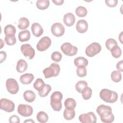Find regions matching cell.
I'll use <instances>...</instances> for the list:
<instances>
[{
	"instance_id": "13",
	"label": "cell",
	"mask_w": 123,
	"mask_h": 123,
	"mask_svg": "<svg viewBox=\"0 0 123 123\" xmlns=\"http://www.w3.org/2000/svg\"><path fill=\"white\" fill-rule=\"evenodd\" d=\"M51 32L54 36L57 37H60L64 34L65 28L64 26L61 23H55L51 26Z\"/></svg>"
},
{
	"instance_id": "18",
	"label": "cell",
	"mask_w": 123,
	"mask_h": 123,
	"mask_svg": "<svg viewBox=\"0 0 123 123\" xmlns=\"http://www.w3.org/2000/svg\"><path fill=\"white\" fill-rule=\"evenodd\" d=\"M34 78V76L32 74H25L22 75L20 77V82L24 85L30 84Z\"/></svg>"
},
{
	"instance_id": "39",
	"label": "cell",
	"mask_w": 123,
	"mask_h": 123,
	"mask_svg": "<svg viewBox=\"0 0 123 123\" xmlns=\"http://www.w3.org/2000/svg\"><path fill=\"white\" fill-rule=\"evenodd\" d=\"M117 0H106L105 3L109 7H115L118 4Z\"/></svg>"
},
{
	"instance_id": "26",
	"label": "cell",
	"mask_w": 123,
	"mask_h": 123,
	"mask_svg": "<svg viewBox=\"0 0 123 123\" xmlns=\"http://www.w3.org/2000/svg\"><path fill=\"white\" fill-rule=\"evenodd\" d=\"M37 121L41 123H45L48 121L49 117L46 112L43 111H40L37 115Z\"/></svg>"
},
{
	"instance_id": "15",
	"label": "cell",
	"mask_w": 123,
	"mask_h": 123,
	"mask_svg": "<svg viewBox=\"0 0 123 123\" xmlns=\"http://www.w3.org/2000/svg\"><path fill=\"white\" fill-rule=\"evenodd\" d=\"M75 16L72 13H67L63 16L64 24L67 26L70 27L73 26L75 23Z\"/></svg>"
},
{
	"instance_id": "3",
	"label": "cell",
	"mask_w": 123,
	"mask_h": 123,
	"mask_svg": "<svg viewBox=\"0 0 123 123\" xmlns=\"http://www.w3.org/2000/svg\"><path fill=\"white\" fill-rule=\"evenodd\" d=\"M62 94L60 91L54 92L50 96V105L54 111H60L62 108Z\"/></svg>"
},
{
	"instance_id": "33",
	"label": "cell",
	"mask_w": 123,
	"mask_h": 123,
	"mask_svg": "<svg viewBox=\"0 0 123 123\" xmlns=\"http://www.w3.org/2000/svg\"><path fill=\"white\" fill-rule=\"evenodd\" d=\"M110 51L112 56L115 58H118L122 55V50L118 45L114 46Z\"/></svg>"
},
{
	"instance_id": "43",
	"label": "cell",
	"mask_w": 123,
	"mask_h": 123,
	"mask_svg": "<svg viewBox=\"0 0 123 123\" xmlns=\"http://www.w3.org/2000/svg\"><path fill=\"white\" fill-rule=\"evenodd\" d=\"M52 1L56 5H62L64 2L63 0H52Z\"/></svg>"
},
{
	"instance_id": "40",
	"label": "cell",
	"mask_w": 123,
	"mask_h": 123,
	"mask_svg": "<svg viewBox=\"0 0 123 123\" xmlns=\"http://www.w3.org/2000/svg\"><path fill=\"white\" fill-rule=\"evenodd\" d=\"M10 123H20V118L16 115L11 116L9 119Z\"/></svg>"
},
{
	"instance_id": "19",
	"label": "cell",
	"mask_w": 123,
	"mask_h": 123,
	"mask_svg": "<svg viewBox=\"0 0 123 123\" xmlns=\"http://www.w3.org/2000/svg\"><path fill=\"white\" fill-rule=\"evenodd\" d=\"M27 66V63L25 62V60L23 59H20L17 62L16 69L18 73H22L26 70Z\"/></svg>"
},
{
	"instance_id": "25",
	"label": "cell",
	"mask_w": 123,
	"mask_h": 123,
	"mask_svg": "<svg viewBox=\"0 0 123 123\" xmlns=\"http://www.w3.org/2000/svg\"><path fill=\"white\" fill-rule=\"evenodd\" d=\"M49 5V0H37L36 2V6L39 10L47 9Z\"/></svg>"
},
{
	"instance_id": "20",
	"label": "cell",
	"mask_w": 123,
	"mask_h": 123,
	"mask_svg": "<svg viewBox=\"0 0 123 123\" xmlns=\"http://www.w3.org/2000/svg\"><path fill=\"white\" fill-rule=\"evenodd\" d=\"M24 98L25 100L28 102H33L36 98V95L35 93L32 90H26L24 93Z\"/></svg>"
},
{
	"instance_id": "2",
	"label": "cell",
	"mask_w": 123,
	"mask_h": 123,
	"mask_svg": "<svg viewBox=\"0 0 123 123\" xmlns=\"http://www.w3.org/2000/svg\"><path fill=\"white\" fill-rule=\"evenodd\" d=\"M118 94L113 91L103 89L99 93V97L103 101L110 103L115 102L118 99Z\"/></svg>"
},
{
	"instance_id": "32",
	"label": "cell",
	"mask_w": 123,
	"mask_h": 123,
	"mask_svg": "<svg viewBox=\"0 0 123 123\" xmlns=\"http://www.w3.org/2000/svg\"><path fill=\"white\" fill-rule=\"evenodd\" d=\"M51 90V86L49 84H46L43 89L40 91L38 92V93L40 97H45L48 96L49 92Z\"/></svg>"
},
{
	"instance_id": "4",
	"label": "cell",
	"mask_w": 123,
	"mask_h": 123,
	"mask_svg": "<svg viewBox=\"0 0 123 123\" xmlns=\"http://www.w3.org/2000/svg\"><path fill=\"white\" fill-rule=\"evenodd\" d=\"M60 72V65L56 63H52L50 65L43 71L45 78L55 77L59 75Z\"/></svg>"
},
{
	"instance_id": "28",
	"label": "cell",
	"mask_w": 123,
	"mask_h": 123,
	"mask_svg": "<svg viewBox=\"0 0 123 123\" xmlns=\"http://www.w3.org/2000/svg\"><path fill=\"white\" fill-rule=\"evenodd\" d=\"M111 80L116 83L120 82L122 79V74L121 72L119 70L113 71L111 74Z\"/></svg>"
},
{
	"instance_id": "21",
	"label": "cell",
	"mask_w": 123,
	"mask_h": 123,
	"mask_svg": "<svg viewBox=\"0 0 123 123\" xmlns=\"http://www.w3.org/2000/svg\"><path fill=\"white\" fill-rule=\"evenodd\" d=\"M30 38V33L29 30H25L21 31L18 34V38L21 42L28 41Z\"/></svg>"
},
{
	"instance_id": "31",
	"label": "cell",
	"mask_w": 123,
	"mask_h": 123,
	"mask_svg": "<svg viewBox=\"0 0 123 123\" xmlns=\"http://www.w3.org/2000/svg\"><path fill=\"white\" fill-rule=\"evenodd\" d=\"M92 93V90L91 88L88 86L86 87L81 92L83 98L85 100H88L91 97Z\"/></svg>"
},
{
	"instance_id": "12",
	"label": "cell",
	"mask_w": 123,
	"mask_h": 123,
	"mask_svg": "<svg viewBox=\"0 0 123 123\" xmlns=\"http://www.w3.org/2000/svg\"><path fill=\"white\" fill-rule=\"evenodd\" d=\"M79 120L82 123H95L97 122V117L93 112H89L80 115Z\"/></svg>"
},
{
	"instance_id": "38",
	"label": "cell",
	"mask_w": 123,
	"mask_h": 123,
	"mask_svg": "<svg viewBox=\"0 0 123 123\" xmlns=\"http://www.w3.org/2000/svg\"><path fill=\"white\" fill-rule=\"evenodd\" d=\"M4 40L7 45L12 46L14 45L16 42V39L15 37H5Z\"/></svg>"
},
{
	"instance_id": "24",
	"label": "cell",
	"mask_w": 123,
	"mask_h": 123,
	"mask_svg": "<svg viewBox=\"0 0 123 123\" xmlns=\"http://www.w3.org/2000/svg\"><path fill=\"white\" fill-rule=\"evenodd\" d=\"M74 64L76 67L80 66H85L86 67L88 65V61L83 57H78L74 60Z\"/></svg>"
},
{
	"instance_id": "1",
	"label": "cell",
	"mask_w": 123,
	"mask_h": 123,
	"mask_svg": "<svg viewBox=\"0 0 123 123\" xmlns=\"http://www.w3.org/2000/svg\"><path fill=\"white\" fill-rule=\"evenodd\" d=\"M96 111L102 122L111 123L114 121V116L112 113V109L110 106L103 104L100 105L97 107Z\"/></svg>"
},
{
	"instance_id": "8",
	"label": "cell",
	"mask_w": 123,
	"mask_h": 123,
	"mask_svg": "<svg viewBox=\"0 0 123 123\" xmlns=\"http://www.w3.org/2000/svg\"><path fill=\"white\" fill-rule=\"evenodd\" d=\"M20 49L23 54L28 59L31 60L35 56V49L29 44L22 45Z\"/></svg>"
},
{
	"instance_id": "42",
	"label": "cell",
	"mask_w": 123,
	"mask_h": 123,
	"mask_svg": "<svg viewBox=\"0 0 123 123\" xmlns=\"http://www.w3.org/2000/svg\"><path fill=\"white\" fill-rule=\"evenodd\" d=\"M123 61L121 60L120 62H118V63L116 64V68L118 69V70L120 71V72L123 71Z\"/></svg>"
},
{
	"instance_id": "35",
	"label": "cell",
	"mask_w": 123,
	"mask_h": 123,
	"mask_svg": "<svg viewBox=\"0 0 123 123\" xmlns=\"http://www.w3.org/2000/svg\"><path fill=\"white\" fill-rule=\"evenodd\" d=\"M86 69L85 66H80L77 67L76 69V74L80 77H83L86 75Z\"/></svg>"
},
{
	"instance_id": "45",
	"label": "cell",
	"mask_w": 123,
	"mask_h": 123,
	"mask_svg": "<svg viewBox=\"0 0 123 123\" xmlns=\"http://www.w3.org/2000/svg\"><path fill=\"white\" fill-rule=\"evenodd\" d=\"M26 122H32V123H34V121L33 120H32V119H29V120H25L24 121V123H26Z\"/></svg>"
},
{
	"instance_id": "30",
	"label": "cell",
	"mask_w": 123,
	"mask_h": 123,
	"mask_svg": "<svg viewBox=\"0 0 123 123\" xmlns=\"http://www.w3.org/2000/svg\"><path fill=\"white\" fill-rule=\"evenodd\" d=\"M75 13L78 17H83L86 15L87 13V11L85 7L80 6L76 8Z\"/></svg>"
},
{
	"instance_id": "9",
	"label": "cell",
	"mask_w": 123,
	"mask_h": 123,
	"mask_svg": "<svg viewBox=\"0 0 123 123\" xmlns=\"http://www.w3.org/2000/svg\"><path fill=\"white\" fill-rule=\"evenodd\" d=\"M51 44L50 38L47 36H45L41 38L37 43V49L38 51H44L50 46Z\"/></svg>"
},
{
	"instance_id": "22",
	"label": "cell",
	"mask_w": 123,
	"mask_h": 123,
	"mask_svg": "<svg viewBox=\"0 0 123 123\" xmlns=\"http://www.w3.org/2000/svg\"><path fill=\"white\" fill-rule=\"evenodd\" d=\"M29 25V21L25 17H21L19 20L18 27L21 30H24L28 27Z\"/></svg>"
},
{
	"instance_id": "36",
	"label": "cell",
	"mask_w": 123,
	"mask_h": 123,
	"mask_svg": "<svg viewBox=\"0 0 123 123\" xmlns=\"http://www.w3.org/2000/svg\"><path fill=\"white\" fill-rule=\"evenodd\" d=\"M116 45H118L117 42L115 39L113 38H109L106 40L105 42L106 47L109 50H111L114 46Z\"/></svg>"
},
{
	"instance_id": "44",
	"label": "cell",
	"mask_w": 123,
	"mask_h": 123,
	"mask_svg": "<svg viewBox=\"0 0 123 123\" xmlns=\"http://www.w3.org/2000/svg\"><path fill=\"white\" fill-rule=\"evenodd\" d=\"M119 40H120V41L122 44L123 43V32H122L119 36Z\"/></svg>"
},
{
	"instance_id": "34",
	"label": "cell",
	"mask_w": 123,
	"mask_h": 123,
	"mask_svg": "<svg viewBox=\"0 0 123 123\" xmlns=\"http://www.w3.org/2000/svg\"><path fill=\"white\" fill-rule=\"evenodd\" d=\"M87 83L83 80L79 81L77 82L75 85V89L76 91L78 92L81 93L83 90L86 86H87Z\"/></svg>"
},
{
	"instance_id": "41",
	"label": "cell",
	"mask_w": 123,
	"mask_h": 123,
	"mask_svg": "<svg viewBox=\"0 0 123 123\" xmlns=\"http://www.w3.org/2000/svg\"><path fill=\"white\" fill-rule=\"evenodd\" d=\"M0 63H2L3 62H4L7 57V54L5 51H1L0 52Z\"/></svg>"
},
{
	"instance_id": "5",
	"label": "cell",
	"mask_w": 123,
	"mask_h": 123,
	"mask_svg": "<svg viewBox=\"0 0 123 123\" xmlns=\"http://www.w3.org/2000/svg\"><path fill=\"white\" fill-rule=\"evenodd\" d=\"M101 49V47L99 43L93 42L86 48L85 53L87 56L92 57L99 53Z\"/></svg>"
},
{
	"instance_id": "10",
	"label": "cell",
	"mask_w": 123,
	"mask_h": 123,
	"mask_svg": "<svg viewBox=\"0 0 123 123\" xmlns=\"http://www.w3.org/2000/svg\"><path fill=\"white\" fill-rule=\"evenodd\" d=\"M0 109L3 110L7 112H12L15 108V105L14 103L7 98H1L0 101Z\"/></svg>"
},
{
	"instance_id": "7",
	"label": "cell",
	"mask_w": 123,
	"mask_h": 123,
	"mask_svg": "<svg viewBox=\"0 0 123 123\" xmlns=\"http://www.w3.org/2000/svg\"><path fill=\"white\" fill-rule=\"evenodd\" d=\"M6 86L7 91L12 94H16L19 91L18 84L13 78H9L6 80Z\"/></svg>"
},
{
	"instance_id": "14",
	"label": "cell",
	"mask_w": 123,
	"mask_h": 123,
	"mask_svg": "<svg viewBox=\"0 0 123 123\" xmlns=\"http://www.w3.org/2000/svg\"><path fill=\"white\" fill-rule=\"evenodd\" d=\"M31 30L33 35L36 37H39L43 33V29L42 27L37 23H34L32 24L31 26Z\"/></svg>"
},
{
	"instance_id": "16",
	"label": "cell",
	"mask_w": 123,
	"mask_h": 123,
	"mask_svg": "<svg viewBox=\"0 0 123 123\" xmlns=\"http://www.w3.org/2000/svg\"><path fill=\"white\" fill-rule=\"evenodd\" d=\"M76 29L80 33H85L88 29V24L85 20H79L76 25Z\"/></svg>"
},
{
	"instance_id": "37",
	"label": "cell",
	"mask_w": 123,
	"mask_h": 123,
	"mask_svg": "<svg viewBox=\"0 0 123 123\" xmlns=\"http://www.w3.org/2000/svg\"><path fill=\"white\" fill-rule=\"evenodd\" d=\"M51 58L52 61L56 62H59L62 59V55L59 51H54L51 54Z\"/></svg>"
},
{
	"instance_id": "27",
	"label": "cell",
	"mask_w": 123,
	"mask_h": 123,
	"mask_svg": "<svg viewBox=\"0 0 123 123\" xmlns=\"http://www.w3.org/2000/svg\"><path fill=\"white\" fill-rule=\"evenodd\" d=\"M75 111L74 110L65 109L63 111V117L66 120H71L75 117Z\"/></svg>"
},
{
	"instance_id": "11",
	"label": "cell",
	"mask_w": 123,
	"mask_h": 123,
	"mask_svg": "<svg viewBox=\"0 0 123 123\" xmlns=\"http://www.w3.org/2000/svg\"><path fill=\"white\" fill-rule=\"evenodd\" d=\"M18 113L24 117H28L31 116L33 112L32 106L26 104H20L17 108Z\"/></svg>"
},
{
	"instance_id": "29",
	"label": "cell",
	"mask_w": 123,
	"mask_h": 123,
	"mask_svg": "<svg viewBox=\"0 0 123 123\" xmlns=\"http://www.w3.org/2000/svg\"><path fill=\"white\" fill-rule=\"evenodd\" d=\"M45 82L41 78H37L33 84V86L38 92L41 90L45 85Z\"/></svg>"
},
{
	"instance_id": "46",
	"label": "cell",
	"mask_w": 123,
	"mask_h": 123,
	"mask_svg": "<svg viewBox=\"0 0 123 123\" xmlns=\"http://www.w3.org/2000/svg\"><path fill=\"white\" fill-rule=\"evenodd\" d=\"M0 40H1V43H2V42H3V40H2L1 39H0ZM2 47H3V45H2V44H1V47H0V49H1V48H2Z\"/></svg>"
},
{
	"instance_id": "23",
	"label": "cell",
	"mask_w": 123,
	"mask_h": 123,
	"mask_svg": "<svg viewBox=\"0 0 123 123\" xmlns=\"http://www.w3.org/2000/svg\"><path fill=\"white\" fill-rule=\"evenodd\" d=\"M64 106L67 110H74L76 106V103L74 98H67L64 101Z\"/></svg>"
},
{
	"instance_id": "6",
	"label": "cell",
	"mask_w": 123,
	"mask_h": 123,
	"mask_svg": "<svg viewBox=\"0 0 123 123\" xmlns=\"http://www.w3.org/2000/svg\"><path fill=\"white\" fill-rule=\"evenodd\" d=\"M61 49L65 55L69 56L76 55L78 51L77 48L72 45L70 43H64L62 44L61 46Z\"/></svg>"
},
{
	"instance_id": "17",
	"label": "cell",
	"mask_w": 123,
	"mask_h": 123,
	"mask_svg": "<svg viewBox=\"0 0 123 123\" xmlns=\"http://www.w3.org/2000/svg\"><path fill=\"white\" fill-rule=\"evenodd\" d=\"M4 34L5 37H15L16 33L15 27L12 25H8L5 26L4 29Z\"/></svg>"
}]
</instances>
